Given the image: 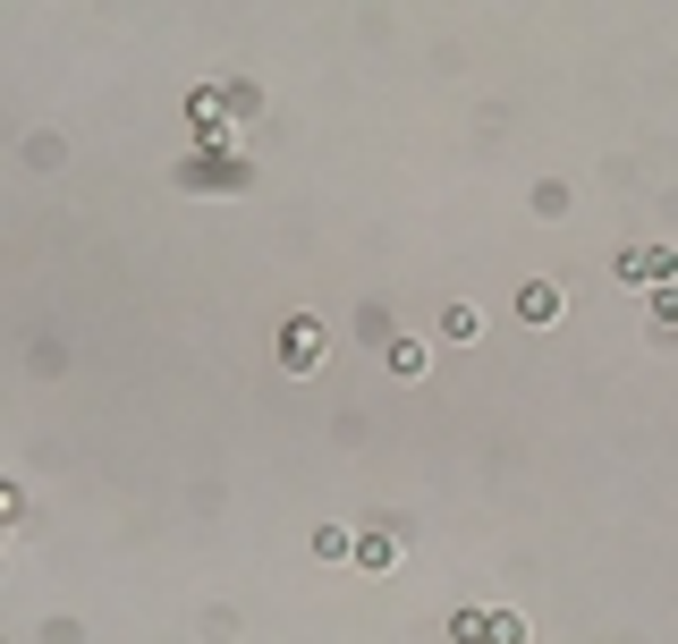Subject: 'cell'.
<instances>
[{
    "instance_id": "4",
    "label": "cell",
    "mask_w": 678,
    "mask_h": 644,
    "mask_svg": "<svg viewBox=\"0 0 678 644\" xmlns=\"http://www.w3.org/2000/svg\"><path fill=\"white\" fill-rule=\"evenodd\" d=\"M390 373H407V382L424 373V348H416V340H390Z\"/></svg>"
},
{
    "instance_id": "2",
    "label": "cell",
    "mask_w": 678,
    "mask_h": 644,
    "mask_svg": "<svg viewBox=\"0 0 678 644\" xmlns=\"http://www.w3.org/2000/svg\"><path fill=\"white\" fill-rule=\"evenodd\" d=\"M314 356H323V322H314V314H297V322H289V365L306 373Z\"/></svg>"
},
{
    "instance_id": "3",
    "label": "cell",
    "mask_w": 678,
    "mask_h": 644,
    "mask_svg": "<svg viewBox=\"0 0 678 644\" xmlns=\"http://www.w3.org/2000/svg\"><path fill=\"white\" fill-rule=\"evenodd\" d=\"M475 331H484V314H475L467 297H458V306H441V340H475Z\"/></svg>"
},
{
    "instance_id": "1",
    "label": "cell",
    "mask_w": 678,
    "mask_h": 644,
    "mask_svg": "<svg viewBox=\"0 0 678 644\" xmlns=\"http://www.w3.org/2000/svg\"><path fill=\"white\" fill-rule=\"evenodd\" d=\"M517 314L535 322V331H543V322H560V289H551V280H526V289H517Z\"/></svg>"
}]
</instances>
